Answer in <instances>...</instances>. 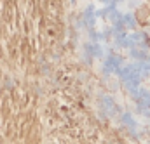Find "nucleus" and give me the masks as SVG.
I'll return each mask as SVG.
<instances>
[{"label": "nucleus", "instance_id": "f257e3e1", "mask_svg": "<svg viewBox=\"0 0 150 144\" xmlns=\"http://www.w3.org/2000/svg\"><path fill=\"white\" fill-rule=\"evenodd\" d=\"M149 7H150V3H149Z\"/></svg>", "mask_w": 150, "mask_h": 144}]
</instances>
